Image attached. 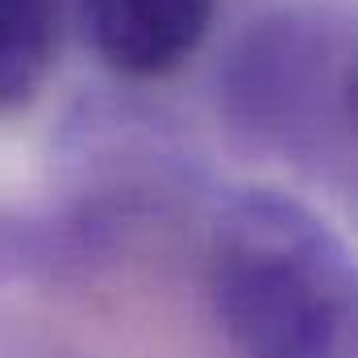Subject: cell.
<instances>
[{"label":"cell","mask_w":358,"mask_h":358,"mask_svg":"<svg viewBox=\"0 0 358 358\" xmlns=\"http://www.w3.org/2000/svg\"><path fill=\"white\" fill-rule=\"evenodd\" d=\"M355 259L321 213L275 187L225 196L208 296L238 358H355Z\"/></svg>","instance_id":"6da1fadb"},{"label":"cell","mask_w":358,"mask_h":358,"mask_svg":"<svg viewBox=\"0 0 358 358\" xmlns=\"http://www.w3.org/2000/svg\"><path fill=\"white\" fill-rule=\"evenodd\" d=\"M355 8L304 0L259 17L217 71V108L238 146L296 176L355 183Z\"/></svg>","instance_id":"7a4b0ae2"},{"label":"cell","mask_w":358,"mask_h":358,"mask_svg":"<svg viewBox=\"0 0 358 358\" xmlns=\"http://www.w3.org/2000/svg\"><path fill=\"white\" fill-rule=\"evenodd\" d=\"M217 0H84L96 55L125 80L179 71L208 38Z\"/></svg>","instance_id":"3957f363"},{"label":"cell","mask_w":358,"mask_h":358,"mask_svg":"<svg viewBox=\"0 0 358 358\" xmlns=\"http://www.w3.org/2000/svg\"><path fill=\"white\" fill-rule=\"evenodd\" d=\"M121 204L84 196L59 213H21L0 204V287L63 279L88 267L113 242Z\"/></svg>","instance_id":"277c9868"},{"label":"cell","mask_w":358,"mask_h":358,"mask_svg":"<svg viewBox=\"0 0 358 358\" xmlns=\"http://www.w3.org/2000/svg\"><path fill=\"white\" fill-rule=\"evenodd\" d=\"M59 4L0 0V113L25 108L55 67Z\"/></svg>","instance_id":"5b68a950"}]
</instances>
